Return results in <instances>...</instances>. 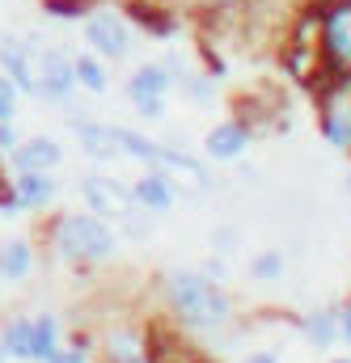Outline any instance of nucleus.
<instances>
[{"label":"nucleus","mask_w":351,"mask_h":363,"mask_svg":"<svg viewBox=\"0 0 351 363\" xmlns=\"http://www.w3.org/2000/svg\"><path fill=\"white\" fill-rule=\"evenodd\" d=\"M127 363H144V359H140V355H136V359H127Z\"/></svg>","instance_id":"nucleus-25"},{"label":"nucleus","mask_w":351,"mask_h":363,"mask_svg":"<svg viewBox=\"0 0 351 363\" xmlns=\"http://www.w3.org/2000/svg\"><path fill=\"white\" fill-rule=\"evenodd\" d=\"M330 140H335V144H347L351 140V118L347 114H335V118H330Z\"/></svg>","instance_id":"nucleus-19"},{"label":"nucleus","mask_w":351,"mask_h":363,"mask_svg":"<svg viewBox=\"0 0 351 363\" xmlns=\"http://www.w3.org/2000/svg\"><path fill=\"white\" fill-rule=\"evenodd\" d=\"M330 334H335V330H330V317H313V321H309V338H313V342H322V347H326V342H330Z\"/></svg>","instance_id":"nucleus-20"},{"label":"nucleus","mask_w":351,"mask_h":363,"mask_svg":"<svg viewBox=\"0 0 351 363\" xmlns=\"http://www.w3.org/2000/svg\"><path fill=\"white\" fill-rule=\"evenodd\" d=\"M60 161V148L51 144V140H34V144H26L21 152H17V165L21 169H47V165H55Z\"/></svg>","instance_id":"nucleus-10"},{"label":"nucleus","mask_w":351,"mask_h":363,"mask_svg":"<svg viewBox=\"0 0 351 363\" xmlns=\"http://www.w3.org/2000/svg\"><path fill=\"white\" fill-rule=\"evenodd\" d=\"M326 51L339 68H351V4L330 9L326 17Z\"/></svg>","instance_id":"nucleus-5"},{"label":"nucleus","mask_w":351,"mask_h":363,"mask_svg":"<svg viewBox=\"0 0 351 363\" xmlns=\"http://www.w3.org/2000/svg\"><path fill=\"white\" fill-rule=\"evenodd\" d=\"M55 355V317H38L30 325V359H51Z\"/></svg>","instance_id":"nucleus-9"},{"label":"nucleus","mask_w":351,"mask_h":363,"mask_svg":"<svg viewBox=\"0 0 351 363\" xmlns=\"http://www.w3.org/2000/svg\"><path fill=\"white\" fill-rule=\"evenodd\" d=\"M85 359V351H72V355H51V363H81Z\"/></svg>","instance_id":"nucleus-22"},{"label":"nucleus","mask_w":351,"mask_h":363,"mask_svg":"<svg viewBox=\"0 0 351 363\" xmlns=\"http://www.w3.org/2000/svg\"><path fill=\"white\" fill-rule=\"evenodd\" d=\"M343 363H347V359H343Z\"/></svg>","instance_id":"nucleus-26"},{"label":"nucleus","mask_w":351,"mask_h":363,"mask_svg":"<svg viewBox=\"0 0 351 363\" xmlns=\"http://www.w3.org/2000/svg\"><path fill=\"white\" fill-rule=\"evenodd\" d=\"M136 355H140V342L131 334H114L110 338V359L114 363H127V359H136Z\"/></svg>","instance_id":"nucleus-15"},{"label":"nucleus","mask_w":351,"mask_h":363,"mask_svg":"<svg viewBox=\"0 0 351 363\" xmlns=\"http://www.w3.org/2000/svg\"><path fill=\"white\" fill-rule=\"evenodd\" d=\"M72 77H81L89 89H106V77H102V68H97L93 60H81V64L72 68Z\"/></svg>","instance_id":"nucleus-18"},{"label":"nucleus","mask_w":351,"mask_h":363,"mask_svg":"<svg viewBox=\"0 0 351 363\" xmlns=\"http://www.w3.org/2000/svg\"><path fill=\"white\" fill-rule=\"evenodd\" d=\"M89 43L102 55H123L127 51V30L114 13H97V17H89Z\"/></svg>","instance_id":"nucleus-6"},{"label":"nucleus","mask_w":351,"mask_h":363,"mask_svg":"<svg viewBox=\"0 0 351 363\" xmlns=\"http://www.w3.org/2000/svg\"><path fill=\"white\" fill-rule=\"evenodd\" d=\"M114 135V144H123L131 157H140V161H161V165H174V169H186V174H195V178H203V169L195 165V161H186V157H174V152H161L157 144H148V140H140L136 131H110Z\"/></svg>","instance_id":"nucleus-3"},{"label":"nucleus","mask_w":351,"mask_h":363,"mask_svg":"<svg viewBox=\"0 0 351 363\" xmlns=\"http://www.w3.org/2000/svg\"><path fill=\"white\" fill-rule=\"evenodd\" d=\"M17 199L21 203H47L51 199V182L43 178V174H26V178L17 182Z\"/></svg>","instance_id":"nucleus-13"},{"label":"nucleus","mask_w":351,"mask_h":363,"mask_svg":"<svg viewBox=\"0 0 351 363\" xmlns=\"http://www.w3.org/2000/svg\"><path fill=\"white\" fill-rule=\"evenodd\" d=\"M34 89L47 93V97H64V93L72 89V64L60 55V51H43V60H38V81H34Z\"/></svg>","instance_id":"nucleus-4"},{"label":"nucleus","mask_w":351,"mask_h":363,"mask_svg":"<svg viewBox=\"0 0 351 363\" xmlns=\"http://www.w3.org/2000/svg\"><path fill=\"white\" fill-rule=\"evenodd\" d=\"M170 291H174L178 313L190 321V325H220L229 317V300L199 274H174L170 279Z\"/></svg>","instance_id":"nucleus-1"},{"label":"nucleus","mask_w":351,"mask_h":363,"mask_svg":"<svg viewBox=\"0 0 351 363\" xmlns=\"http://www.w3.org/2000/svg\"><path fill=\"white\" fill-rule=\"evenodd\" d=\"M55 245L64 258H85V262H97L114 250V237L110 228H102L97 220L89 216H68L60 228H55Z\"/></svg>","instance_id":"nucleus-2"},{"label":"nucleus","mask_w":351,"mask_h":363,"mask_svg":"<svg viewBox=\"0 0 351 363\" xmlns=\"http://www.w3.org/2000/svg\"><path fill=\"white\" fill-rule=\"evenodd\" d=\"M9 114H13V85L0 81V118H9Z\"/></svg>","instance_id":"nucleus-21"},{"label":"nucleus","mask_w":351,"mask_h":363,"mask_svg":"<svg viewBox=\"0 0 351 363\" xmlns=\"http://www.w3.org/2000/svg\"><path fill=\"white\" fill-rule=\"evenodd\" d=\"M242 144H246V131L233 127V123H225V127H216V131L207 135V148H212L216 157H237Z\"/></svg>","instance_id":"nucleus-12"},{"label":"nucleus","mask_w":351,"mask_h":363,"mask_svg":"<svg viewBox=\"0 0 351 363\" xmlns=\"http://www.w3.org/2000/svg\"><path fill=\"white\" fill-rule=\"evenodd\" d=\"M26 267H30V254H26L21 241H13V245L4 250V271L9 274H26Z\"/></svg>","instance_id":"nucleus-16"},{"label":"nucleus","mask_w":351,"mask_h":363,"mask_svg":"<svg viewBox=\"0 0 351 363\" xmlns=\"http://www.w3.org/2000/svg\"><path fill=\"white\" fill-rule=\"evenodd\" d=\"M0 60H4V68L13 72V81H17L21 89H34V77H30L26 47H17V43H4V47H0Z\"/></svg>","instance_id":"nucleus-11"},{"label":"nucleus","mask_w":351,"mask_h":363,"mask_svg":"<svg viewBox=\"0 0 351 363\" xmlns=\"http://www.w3.org/2000/svg\"><path fill=\"white\" fill-rule=\"evenodd\" d=\"M136 194H140V199H144L148 207H170V186H166L161 178H144Z\"/></svg>","instance_id":"nucleus-14"},{"label":"nucleus","mask_w":351,"mask_h":363,"mask_svg":"<svg viewBox=\"0 0 351 363\" xmlns=\"http://www.w3.org/2000/svg\"><path fill=\"white\" fill-rule=\"evenodd\" d=\"M250 363H275V359H271V355H254Z\"/></svg>","instance_id":"nucleus-24"},{"label":"nucleus","mask_w":351,"mask_h":363,"mask_svg":"<svg viewBox=\"0 0 351 363\" xmlns=\"http://www.w3.org/2000/svg\"><path fill=\"white\" fill-rule=\"evenodd\" d=\"M343 334H347V338H351V308H347V313H343Z\"/></svg>","instance_id":"nucleus-23"},{"label":"nucleus","mask_w":351,"mask_h":363,"mask_svg":"<svg viewBox=\"0 0 351 363\" xmlns=\"http://www.w3.org/2000/svg\"><path fill=\"white\" fill-rule=\"evenodd\" d=\"M85 199L97 207V211H110V216H114V211L123 216V211H127V203H131L123 186H114V182H106V178H89L85 182Z\"/></svg>","instance_id":"nucleus-8"},{"label":"nucleus","mask_w":351,"mask_h":363,"mask_svg":"<svg viewBox=\"0 0 351 363\" xmlns=\"http://www.w3.org/2000/svg\"><path fill=\"white\" fill-rule=\"evenodd\" d=\"M4 342H9V351H13V355H30V325H26V321H17V325L4 334Z\"/></svg>","instance_id":"nucleus-17"},{"label":"nucleus","mask_w":351,"mask_h":363,"mask_svg":"<svg viewBox=\"0 0 351 363\" xmlns=\"http://www.w3.org/2000/svg\"><path fill=\"white\" fill-rule=\"evenodd\" d=\"M166 85H170V81H166L161 68H140L136 81H131V97L144 106V114L157 118V114H161V93H166Z\"/></svg>","instance_id":"nucleus-7"}]
</instances>
